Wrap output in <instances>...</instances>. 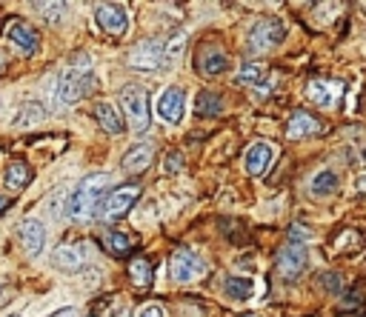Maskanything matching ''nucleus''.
<instances>
[{
    "label": "nucleus",
    "mask_w": 366,
    "mask_h": 317,
    "mask_svg": "<svg viewBox=\"0 0 366 317\" xmlns=\"http://www.w3.org/2000/svg\"><path fill=\"white\" fill-rule=\"evenodd\" d=\"M6 206H9V197H0V212H4Z\"/></svg>",
    "instance_id": "e433bc0d"
},
{
    "label": "nucleus",
    "mask_w": 366,
    "mask_h": 317,
    "mask_svg": "<svg viewBox=\"0 0 366 317\" xmlns=\"http://www.w3.org/2000/svg\"><path fill=\"white\" fill-rule=\"evenodd\" d=\"M49 317H81V314H78V309L66 306V309H60V311H55V314H49Z\"/></svg>",
    "instance_id": "f704fd0d"
},
{
    "label": "nucleus",
    "mask_w": 366,
    "mask_h": 317,
    "mask_svg": "<svg viewBox=\"0 0 366 317\" xmlns=\"http://www.w3.org/2000/svg\"><path fill=\"white\" fill-rule=\"evenodd\" d=\"M115 317H132V314H129V309H120V311H118Z\"/></svg>",
    "instance_id": "4c0bfd02"
},
{
    "label": "nucleus",
    "mask_w": 366,
    "mask_h": 317,
    "mask_svg": "<svg viewBox=\"0 0 366 317\" xmlns=\"http://www.w3.org/2000/svg\"><path fill=\"white\" fill-rule=\"evenodd\" d=\"M103 249L109 255H115V258H126L132 252V241H129V234H123V231H109L103 237Z\"/></svg>",
    "instance_id": "393cba45"
},
{
    "label": "nucleus",
    "mask_w": 366,
    "mask_h": 317,
    "mask_svg": "<svg viewBox=\"0 0 366 317\" xmlns=\"http://www.w3.org/2000/svg\"><path fill=\"white\" fill-rule=\"evenodd\" d=\"M229 69V57L224 49L217 46H203L200 54H198V71L206 74V77H215V74H224Z\"/></svg>",
    "instance_id": "f3484780"
},
{
    "label": "nucleus",
    "mask_w": 366,
    "mask_h": 317,
    "mask_svg": "<svg viewBox=\"0 0 366 317\" xmlns=\"http://www.w3.org/2000/svg\"><path fill=\"white\" fill-rule=\"evenodd\" d=\"M363 157H366V149H363Z\"/></svg>",
    "instance_id": "ea45409f"
},
{
    "label": "nucleus",
    "mask_w": 366,
    "mask_h": 317,
    "mask_svg": "<svg viewBox=\"0 0 366 317\" xmlns=\"http://www.w3.org/2000/svg\"><path fill=\"white\" fill-rule=\"evenodd\" d=\"M43 120H46V109H43L38 100H26V103L21 106V112L15 115L12 126H15V129H35V126H40Z\"/></svg>",
    "instance_id": "aec40b11"
},
{
    "label": "nucleus",
    "mask_w": 366,
    "mask_h": 317,
    "mask_svg": "<svg viewBox=\"0 0 366 317\" xmlns=\"http://www.w3.org/2000/svg\"><path fill=\"white\" fill-rule=\"evenodd\" d=\"M261 81H263V66L246 60V63L241 66V71H238V83H244V86H258Z\"/></svg>",
    "instance_id": "bb28decb"
},
{
    "label": "nucleus",
    "mask_w": 366,
    "mask_h": 317,
    "mask_svg": "<svg viewBox=\"0 0 366 317\" xmlns=\"http://www.w3.org/2000/svg\"><path fill=\"white\" fill-rule=\"evenodd\" d=\"M309 237H312V231H309L307 226L292 223V226H289V241H286V243H301V246H304V241H309Z\"/></svg>",
    "instance_id": "c756f323"
},
{
    "label": "nucleus",
    "mask_w": 366,
    "mask_h": 317,
    "mask_svg": "<svg viewBox=\"0 0 366 317\" xmlns=\"http://www.w3.org/2000/svg\"><path fill=\"white\" fill-rule=\"evenodd\" d=\"M18 241H21V246H23V252H26L29 258H38V255L43 252V246H46V229H43V223L35 220V217L21 220V226H18Z\"/></svg>",
    "instance_id": "9b49d317"
},
{
    "label": "nucleus",
    "mask_w": 366,
    "mask_h": 317,
    "mask_svg": "<svg viewBox=\"0 0 366 317\" xmlns=\"http://www.w3.org/2000/svg\"><path fill=\"white\" fill-rule=\"evenodd\" d=\"M283 38H286V26H283L278 18H266V21H258V23L252 26V32H249V38H246V46H249V52L261 54V52L275 49Z\"/></svg>",
    "instance_id": "39448f33"
},
{
    "label": "nucleus",
    "mask_w": 366,
    "mask_h": 317,
    "mask_svg": "<svg viewBox=\"0 0 366 317\" xmlns=\"http://www.w3.org/2000/svg\"><path fill=\"white\" fill-rule=\"evenodd\" d=\"M106 306H109V300H101V303L89 311V317H106Z\"/></svg>",
    "instance_id": "72a5a7b5"
},
{
    "label": "nucleus",
    "mask_w": 366,
    "mask_h": 317,
    "mask_svg": "<svg viewBox=\"0 0 366 317\" xmlns=\"http://www.w3.org/2000/svg\"><path fill=\"white\" fill-rule=\"evenodd\" d=\"M321 289H326L329 294H338V292H343V277L341 275H321Z\"/></svg>",
    "instance_id": "7c9ffc66"
},
{
    "label": "nucleus",
    "mask_w": 366,
    "mask_h": 317,
    "mask_svg": "<svg viewBox=\"0 0 366 317\" xmlns=\"http://www.w3.org/2000/svg\"><path fill=\"white\" fill-rule=\"evenodd\" d=\"M169 275L175 283H192L206 275V263L192 249H175L169 258Z\"/></svg>",
    "instance_id": "0eeeda50"
},
{
    "label": "nucleus",
    "mask_w": 366,
    "mask_h": 317,
    "mask_svg": "<svg viewBox=\"0 0 366 317\" xmlns=\"http://www.w3.org/2000/svg\"><path fill=\"white\" fill-rule=\"evenodd\" d=\"M137 197H140V189H137L135 183H129V186H118L115 192H109V195L101 200V206H98L101 220H103V223H112L115 217L126 214V212L137 203Z\"/></svg>",
    "instance_id": "423d86ee"
},
{
    "label": "nucleus",
    "mask_w": 366,
    "mask_h": 317,
    "mask_svg": "<svg viewBox=\"0 0 366 317\" xmlns=\"http://www.w3.org/2000/svg\"><path fill=\"white\" fill-rule=\"evenodd\" d=\"M137 317H164V306L161 303H149L137 311Z\"/></svg>",
    "instance_id": "473e14b6"
},
{
    "label": "nucleus",
    "mask_w": 366,
    "mask_h": 317,
    "mask_svg": "<svg viewBox=\"0 0 366 317\" xmlns=\"http://www.w3.org/2000/svg\"><path fill=\"white\" fill-rule=\"evenodd\" d=\"M106 189H109V175L106 172H95V175L84 178L78 183V189L72 192V197L66 200V217L75 220V223L89 220L98 212L101 200L106 197Z\"/></svg>",
    "instance_id": "f257e3e1"
},
{
    "label": "nucleus",
    "mask_w": 366,
    "mask_h": 317,
    "mask_svg": "<svg viewBox=\"0 0 366 317\" xmlns=\"http://www.w3.org/2000/svg\"><path fill=\"white\" fill-rule=\"evenodd\" d=\"M95 117H98L101 129H103V132H109V134H120V132H126V126H123V115L118 112V106H115V103H106V100L95 103Z\"/></svg>",
    "instance_id": "6ab92c4d"
},
{
    "label": "nucleus",
    "mask_w": 366,
    "mask_h": 317,
    "mask_svg": "<svg viewBox=\"0 0 366 317\" xmlns=\"http://www.w3.org/2000/svg\"><path fill=\"white\" fill-rule=\"evenodd\" d=\"M12 317H21V314H12Z\"/></svg>",
    "instance_id": "a19ab883"
},
{
    "label": "nucleus",
    "mask_w": 366,
    "mask_h": 317,
    "mask_svg": "<svg viewBox=\"0 0 366 317\" xmlns=\"http://www.w3.org/2000/svg\"><path fill=\"white\" fill-rule=\"evenodd\" d=\"M6 38L23 52V54H35L40 46V35L35 32V26H29L26 21H9L6 23Z\"/></svg>",
    "instance_id": "f8f14e48"
},
{
    "label": "nucleus",
    "mask_w": 366,
    "mask_h": 317,
    "mask_svg": "<svg viewBox=\"0 0 366 317\" xmlns=\"http://www.w3.org/2000/svg\"><path fill=\"white\" fill-rule=\"evenodd\" d=\"M164 63V40H143L129 52V66L140 71H155Z\"/></svg>",
    "instance_id": "9d476101"
},
{
    "label": "nucleus",
    "mask_w": 366,
    "mask_h": 317,
    "mask_svg": "<svg viewBox=\"0 0 366 317\" xmlns=\"http://www.w3.org/2000/svg\"><path fill=\"white\" fill-rule=\"evenodd\" d=\"M224 292L232 300H249L255 294V283L249 277H227L224 280Z\"/></svg>",
    "instance_id": "b1692460"
},
{
    "label": "nucleus",
    "mask_w": 366,
    "mask_h": 317,
    "mask_svg": "<svg viewBox=\"0 0 366 317\" xmlns=\"http://www.w3.org/2000/svg\"><path fill=\"white\" fill-rule=\"evenodd\" d=\"M275 151H278V149H275L272 143H266V140H255V143L246 149V172H249L252 178H261V175L269 169Z\"/></svg>",
    "instance_id": "4468645a"
},
{
    "label": "nucleus",
    "mask_w": 366,
    "mask_h": 317,
    "mask_svg": "<svg viewBox=\"0 0 366 317\" xmlns=\"http://www.w3.org/2000/svg\"><path fill=\"white\" fill-rule=\"evenodd\" d=\"M152 161H155V146H152V143H135V146H129V151L123 154L120 166H123L126 172L137 175V172H143V169H149Z\"/></svg>",
    "instance_id": "dca6fc26"
},
{
    "label": "nucleus",
    "mask_w": 366,
    "mask_h": 317,
    "mask_svg": "<svg viewBox=\"0 0 366 317\" xmlns=\"http://www.w3.org/2000/svg\"><path fill=\"white\" fill-rule=\"evenodd\" d=\"M4 183H6V189H12V192H21V189H26V186L32 183V169H29L23 161H12V163L6 166Z\"/></svg>",
    "instance_id": "412c9836"
},
{
    "label": "nucleus",
    "mask_w": 366,
    "mask_h": 317,
    "mask_svg": "<svg viewBox=\"0 0 366 317\" xmlns=\"http://www.w3.org/2000/svg\"><path fill=\"white\" fill-rule=\"evenodd\" d=\"M129 277H132V283L143 292V289H149L152 286V263L146 260V258H135L132 263H129Z\"/></svg>",
    "instance_id": "5701e85b"
},
{
    "label": "nucleus",
    "mask_w": 366,
    "mask_h": 317,
    "mask_svg": "<svg viewBox=\"0 0 366 317\" xmlns=\"http://www.w3.org/2000/svg\"><path fill=\"white\" fill-rule=\"evenodd\" d=\"M275 266H278V275L283 280H289V283L298 280L307 272V266H309L307 246H301V243H283L278 249V255H275Z\"/></svg>",
    "instance_id": "20e7f679"
},
{
    "label": "nucleus",
    "mask_w": 366,
    "mask_h": 317,
    "mask_svg": "<svg viewBox=\"0 0 366 317\" xmlns=\"http://www.w3.org/2000/svg\"><path fill=\"white\" fill-rule=\"evenodd\" d=\"M183 106H186V95H183V89H178V86L164 89L161 98H158V115H161L166 123H181V120H183Z\"/></svg>",
    "instance_id": "ddd939ff"
},
{
    "label": "nucleus",
    "mask_w": 366,
    "mask_h": 317,
    "mask_svg": "<svg viewBox=\"0 0 366 317\" xmlns=\"http://www.w3.org/2000/svg\"><path fill=\"white\" fill-rule=\"evenodd\" d=\"M35 12H40V18L46 23H60V18L66 12V4H35Z\"/></svg>",
    "instance_id": "c85d7f7f"
},
{
    "label": "nucleus",
    "mask_w": 366,
    "mask_h": 317,
    "mask_svg": "<svg viewBox=\"0 0 366 317\" xmlns=\"http://www.w3.org/2000/svg\"><path fill=\"white\" fill-rule=\"evenodd\" d=\"M318 132H324V123L315 117V115H309V112H295L289 117V123H286V137L289 140H304V137H312V134H318Z\"/></svg>",
    "instance_id": "2eb2a0df"
},
{
    "label": "nucleus",
    "mask_w": 366,
    "mask_h": 317,
    "mask_svg": "<svg viewBox=\"0 0 366 317\" xmlns=\"http://www.w3.org/2000/svg\"><path fill=\"white\" fill-rule=\"evenodd\" d=\"M52 260H55V266L63 269V272H78V269L84 266V246H78V243H60V246L55 249Z\"/></svg>",
    "instance_id": "a211bd4d"
},
{
    "label": "nucleus",
    "mask_w": 366,
    "mask_h": 317,
    "mask_svg": "<svg viewBox=\"0 0 366 317\" xmlns=\"http://www.w3.org/2000/svg\"><path fill=\"white\" fill-rule=\"evenodd\" d=\"M95 86H98V77L92 74L89 60H86V57H78L75 66H72V69L60 77V83H57V89H55V98H57L63 106H69V103H78V100H84L86 95H92Z\"/></svg>",
    "instance_id": "f03ea898"
},
{
    "label": "nucleus",
    "mask_w": 366,
    "mask_h": 317,
    "mask_svg": "<svg viewBox=\"0 0 366 317\" xmlns=\"http://www.w3.org/2000/svg\"><path fill=\"white\" fill-rule=\"evenodd\" d=\"M6 66H9V60H6L4 54H0V74H4V71H6Z\"/></svg>",
    "instance_id": "c9c22d12"
},
{
    "label": "nucleus",
    "mask_w": 366,
    "mask_h": 317,
    "mask_svg": "<svg viewBox=\"0 0 366 317\" xmlns=\"http://www.w3.org/2000/svg\"><path fill=\"white\" fill-rule=\"evenodd\" d=\"M343 95H346L343 81H321V77H315V81L307 83V98L318 106H326V109H338Z\"/></svg>",
    "instance_id": "6e6552de"
},
{
    "label": "nucleus",
    "mask_w": 366,
    "mask_h": 317,
    "mask_svg": "<svg viewBox=\"0 0 366 317\" xmlns=\"http://www.w3.org/2000/svg\"><path fill=\"white\" fill-rule=\"evenodd\" d=\"M338 186H341L338 175H335L332 169H324V172H318V175L312 178V183H309V192H312L315 197H326V195L338 192Z\"/></svg>",
    "instance_id": "4be33fe9"
},
{
    "label": "nucleus",
    "mask_w": 366,
    "mask_h": 317,
    "mask_svg": "<svg viewBox=\"0 0 366 317\" xmlns=\"http://www.w3.org/2000/svg\"><path fill=\"white\" fill-rule=\"evenodd\" d=\"M221 106H224V100L217 98L215 92H200L198 100H195V112H198L200 117H215V115H221Z\"/></svg>",
    "instance_id": "a878e982"
},
{
    "label": "nucleus",
    "mask_w": 366,
    "mask_h": 317,
    "mask_svg": "<svg viewBox=\"0 0 366 317\" xmlns=\"http://www.w3.org/2000/svg\"><path fill=\"white\" fill-rule=\"evenodd\" d=\"M186 49V32H175L169 40H164V60H178Z\"/></svg>",
    "instance_id": "cd10ccee"
},
{
    "label": "nucleus",
    "mask_w": 366,
    "mask_h": 317,
    "mask_svg": "<svg viewBox=\"0 0 366 317\" xmlns=\"http://www.w3.org/2000/svg\"><path fill=\"white\" fill-rule=\"evenodd\" d=\"M183 169V151H169L166 154V175H178Z\"/></svg>",
    "instance_id": "2f4dec72"
},
{
    "label": "nucleus",
    "mask_w": 366,
    "mask_h": 317,
    "mask_svg": "<svg viewBox=\"0 0 366 317\" xmlns=\"http://www.w3.org/2000/svg\"><path fill=\"white\" fill-rule=\"evenodd\" d=\"M120 106H123V115L129 120V126L135 132H146L149 129V95L146 89L129 83L120 89Z\"/></svg>",
    "instance_id": "7ed1b4c3"
},
{
    "label": "nucleus",
    "mask_w": 366,
    "mask_h": 317,
    "mask_svg": "<svg viewBox=\"0 0 366 317\" xmlns=\"http://www.w3.org/2000/svg\"><path fill=\"white\" fill-rule=\"evenodd\" d=\"M95 21H98V26H101L106 35H112V38H123L126 29H129V12H126V6H120V4H101V6L95 9Z\"/></svg>",
    "instance_id": "1a4fd4ad"
},
{
    "label": "nucleus",
    "mask_w": 366,
    "mask_h": 317,
    "mask_svg": "<svg viewBox=\"0 0 366 317\" xmlns=\"http://www.w3.org/2000/svg\"><path fill=\"white\" fill-rule=\"evenodd\" d=\"M241 317H261V314H252V311H249V314H241Z\"/></svg>",
    "instance_id": "58836bf2"
}]
</instances>
